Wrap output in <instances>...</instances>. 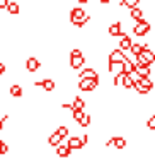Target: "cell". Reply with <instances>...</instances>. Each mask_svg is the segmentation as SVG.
I'll return each mask as SVG.
<instances>
[{"instance_id":"obj_1","label":"cell","mask_w":155,"mask_h":159,"mask_svg":"<svg viewBox=\"0 0 155 159\" xmlns=\"http://www.w3.org/2000/svg\"><path fill=\"white\" fill-rule=\"evenodd\" d=\"M85 65V57H84L82 50L80 48H73L70 52V69L73 70H79Z\"/></svg>"},{"instance_id":"obj_2","label":"cell","mask_w":155,"mask_h":159,"mask_svg":"<svg viewBox=\"0 0 155 159\" xmlns=\"http://www.w3.org/2000/svg\"><path fill=\"white\" fill-rule=\"evenodd\" d=\"M79 89L82 93H92L97 86H99V79H79Z\"/></svg>"},{"instance_id":"obj_3","label":"cell","mask_w":155,"mask_h":159,"mask_svg":"<svg viewBox=\"0 0 155 159\" xmlns=\"http://www.w3.org/2000/svg\"><path fill=\"white\" fill-rule=\"evenodd\" d=\"M32 86L41 87L43 91H46V93H53V91L56 89V82L53 79H50V77H45V79H41V80H36V82H32Z\"/></svg>"},{"instance_id":"obj_4","label":"cell","mask_w":155,"mask_h":159,"mask_svg":"<svg viewBox=\"0 0 155 159\" xmlns=\"http://www.w3.org/2000/svg\"><path fill=\"white\" fill-rule=\"evenodd\" d=\"M150 29H152V24L148 21H138L136 24L133 26V29H131V31H133V34H136V36H145V34H148V33H150Z\"/></svg>"},{"instance_id":"obj_5","label":"cell","mask_w":155,"mask_h":159,"mask_svg":"<svg viewBox=\"0 0 155 159\" xmlns=\"http://www.w3.org/2000/svg\"><path fill=\"white\" fill-rule=\"evenodd\" d=\"M128 57L124 55V52L123 50H119V48H116V50H113V52H109V63H124V60H126Z\"/></svg>"},{"instance_id":"obj_6","label":"cell","mask_w":155,"mask_h":159,"mask_svg":"<svg viewBox=\"0 0 155 159\" xmlns=\"http://www.w3.org/2000/svg\"><path fill=\"white\" fill-rule=\"evenodd\" d=\"M107 34H109V36H114V38L126 34V33H124V29H123V22H121V21H116V22H113V24H109V28H107Z\"/></svg>"},{"instance_id":"obj_7","label":"cell","mask_w":155,"mask_h":159,"mask_svg":"<svg viewBox=\"0 0 155 159\" xmlns=\"http://www.w3.org/2000/svg\"><path fill=\"white\" fill-rule=\"evenodd\" d=\"M39 69H41V62H39V58H36V57H29V58L26 60V70H28L29 74L38 72Z\"/></svg>"},{"instance_id":"obj_8","label":"cell","mask_w":155,"mask_h":159,"mask_svg":"<svg viewBox=\"0 0 155 159\" xmlns=\"http://www.w3.org/2000/svg\"><path fill=\"white\" fill-rule=\"evenodd\" d=\"M55 152L60 159H68L72 156V149L68 147V144H60L58 147H55Z\"/></svg>"},{"instance_id":"obj_9","label":"cell","mask_w":155,"mask_h":159,"mask_svg":"<svg viewBox=\"0 0 155 159\" xmlns=\"http://www.w3.org/2000/svg\"><path fill=\"white\" fill-rule=\"evenodd\" d=\"M68 147L72 149V151H80V149H84V142H82V137H77V135H73V137L68 139Z\"/></svg>"},{"instance_id":"obj_10","label":"cell","mask_w":155,"mask_h":159,"mask_svg":"<svg viewBox=\"0 0 155 159\" xmlns=\"http://www.w3.org/2000/svg\"><path fill=\"white\" fill-rule=\"evenodd\" d=\"M79 79H99V74L96 69H84L79 72Z\"/></svg>"},{"instance_id":"obj_11","label":"cell","mask_w":155,"mask_h":159,"mask_svg":"<svg viewBox=\"0 0 155 159\" xmlns=\"http://www.w3.org/2000/svg\"><path fill=\"white\" fill-rule=\"evenodd\" d=\"M9 94H11L12 98H15V99H19V98H22V94H24V87H22L21 84H12V86L9 87Z\"/></svg>"},{"instance_id":"obj_12","label":"cell","mask_w":155,"mask_h":159,"mask_svg":"<svg viewBox=\"0 0 155 159\" xmlns=\"http://www.w3.org/2000/svg\"><path fill=\"white\" fill-rule=\"evenodd\" d=\"M109 140H111V145H114L118 151H123V149L126 147V144H128L124 137H111Z\"/></svg>"},{"instance_id":"obj_13","label":"cell","mask_w":155,"mask_h":159,"mask_svg":"<svg viewBox=\"0 0 155 159\" xmlns=\"http://www.w3.org/2000/svg\"><path fill=\"white\" fill-rule=\"evenodd\" d=\"M7 12H9L11 16H19V14H21V5H19L17 0H11V2H9Z\"/></svg>"},{"instance_id":"obj_14","label":"cell","mask_w":155,"mask_h":159,"mask_svg":"<svg viewBox=\"0 0 155 159\" xmlns=\"http://www.w3.org/2000/svg\"><path fill=\"white\" fill-rule=\"evenodd\" d=\"M131 45H133V41H131V38H130L128 34L119 36V50L126 52V50H130V48H131Z\"/></svg>"},{"instance_id":"obj_15","label":"cell","mask_w":155,"mask_h":159,"mask_svg":"<svg viewBox=\"0 0 155 159\" xmlns=\"http://www.w3.org/2000/svg\"><path fill=\"white\" fill-rule=\"evenodd\" d=\"M143 16H145V12L141 11L140 7H133V9H130V17L133 19V21H143Z\"/></svg>"},{"instance_id":"obj_16","label":"cell","mask_w":155,"mask_h":159,"mask_svg":"<svg viewBox=\"0 0 155 159\" xmlns=\"http://www.w3.org/2000/svg\"><path fill=\"white\" fill-rule=\"evenodd\" d=\"M135 72H136L140 77H150V74H152V69H150V65H136V69H135Z\"/></svg>"},{"instance_id":"obj_17","label":"cell","mask_w":155,"mask_h":159,"mask_svg":"<svg viewBox=\"0 0 155 159\" xmlns=\"http://www.w3.org/2000/svg\"><path fill=\"white\" fill-rule=\"evenodd\" d=\"M62 140H63V139L60 137L56 132H53V134L48 137V145H50V147H58V145L62 144Z\"/></svg>"},{"instance_id":"obj_18","label":"cell","mask_w":155,"mask_h":159,"mask_svg":"<svg viewBox=\"0 0 155 159\" xmlns=\"http://www.w3.org/2000/svg\"><path fill=\"white\" fill-rule=\"evenodd\" d=\"M73 108L75 110H85V106H87V101L84 99V98H80V96H75L73 98Z\"/></svg>"},{"instance_id":"obj_19","label":"cell","mask_w":155,"mask_h":159,"mask_svg":"<svg viewBox=\"0 0 155 159\" xmlns=\"http://www.w3.org/2000/svg\"><path fill=\"white\" fill-rule=\"evenodd\" d=\"M90 123H92V116L85 113V115L82 116V120L79 121V127H82V128H87V127H90Z\"/></svg>"},{"instance_id":"obj_20","label":"cell","mask_w":155,"mask_h":159,"mask_svg":"<svg viewBox=\"0 0 155 159\" xmlns=\"http://www.w3.org/2000/svg\"><path fill=\"white\" fill-rule=\"evenodd\" d=\"M138 82H140L141 86L145 87V89H148V91H152V89H153V82H152V79H150V77H141V79L138 80Z\"/></svg>"},{"instance_id":"obj_21","label":"cell","mask_w":155,"mask_h":159,"mask_svg":"<svg viewBox=\"0 0 155 159\" xmlns=\"http://www.w3.org/2000/svg\"><path fill=\"white\" fill-rule=\"evenodd\" d=\"M130 52H131V55H133V57H138L141 52H143V45H140V43H133L131 48H130Z\"/></svg>"},{"instance_id":"obj_22","label":"cell","mask_w":155,"mask_h":159,"mask_svg":"<svg viewBox=\"0 0 155 159\" xmlns=\"http://www.w3.org/2000/svg\"><path fill=\"white\" fill-rule=\"evenodd\" d=\"M140 0H121V7H128V9H133V7H138Z\"/></svg>"},{"instance_id":"obj_23","label":"cell","mask_w":155,"mask_h":159,"mask_svg":"<svg viewBox=\"0 0 155 159\" xmlns=\"http://www.w3.org/2000/svg\"><path fill=\"white\" fill-rule=\"evenodd\" d=\"M55 132H56V134H58L62 139H65V137H68V132H70V128L67 127V125H60V127L56 128Z\"/></svg>"},{"instance_id":"obj_24","label":"cell","mask_w":155,"mask_h":159,"mask_svg":"<svg viewBox=\"0 0 155 159\" xmlns=\"http://www.w3.org/2000/svg\"><path fill=\"white\" fill-rule=\"evenodd\" d=\"M9 151H11L9 144H7L5 140H2V139H0V156H7Z\"/></svg>"},{"instance_id":"obj_25","label":"cell","mask_w":155,"mask_h":159,"mask_svg":"<svg viewBox=\"0 0 155 159\" xmlns=\"http://www.w3.org/2000/svg\"><path fill=\"white\" fill-rule=\"evenodd\" d=\"M133 86H135L133 79H131L130 75H126V77H124V80H123V89H133Z\"/></svg>"},{"instance_id":"obj_26","label":"cell","mask_w":155,"mask_h":159,"mask_svg":"<svg viewBox=\"0 0 155 159\" xmlns=\"http://www.w3.org/2000/svg\"><path fill=\"white\" fill-rule=\"evenodd\" d=\"M84 115H85V111H84V110H75V111H72V118L77 121V123H79V121L82 120Z\"/></svg>"},{"instance_id":"obj_27","label":"cell","mask_w":155,"mask_h":159,"mask_svg":"<svg viewBox=\"0 0 155 159\" xmlns=\"http://www.w3.org/2000/svg\"><path fill=\"white\" fill-rule=\"evenodd\" d=\"M145 125H147V128L150 132H155V115H152V116L147 120V123H145Z\"/></svg>"},{"instance_id":"obj_28","label":"cell","mask_w":155,"mask_h":159,"mask_svg":"<svg viewBox=\"0 0 155 159\" xmlns=\"http://www.w3.org/2000/svg\"><path fill=\"white\" fill-rule=\"evenodd\" d=\"M9 2H11V0H0V9H2V11H5V9H7V5H9Z\"/></svg>"},{"instance_id":"obj_29","label":"cell","mask_w":155,"mask_h":159,"mask_svg":"<svg viewBox=\"0 0 155 159\" xmlns=\"http://www.w3.org/2000/svg\"><path fill=\"white\" fill-rule=\"evenodd\" d=\"M5 72H7V67H5V63H4V62H0V77L4 75Z\"/></svg>"},{"instance_id":"obj_30","label":"cell","mask_w":155,"mask_h":159,"mask_svg":"<svg viewBox=\"0 0 155 159\" xmlns=\"http://www.w3.org/2000/svg\"><path fill=\"white\" fill-rule=\"evenodd\" d=\"M79 4H82V5H85V4H89V0H77Z\"/></svg>"},{"instance_id":"obj_31","label":"cell","mask_w":155,"mask_h":159,"mask_svg":"<svg viewBox=\"0 0 155 159\" xmlns=\"http://www.w3.org/2000/svg\"><path fill=\"white\" fill-rule=\"evenodd\" d=\"M99 2H101V4H104V5H106V4H109L111 0H99Z\"/></svg>"},{"instance_id":"obj_32","label":"cell","mask_w":155,"mask_h":159,"mask_svg":"<svg viewBox=\"0 0 155 159\" xmlns=\"http://www.w3.org/2000/svg\"><path fill=\"white\" fill-rule=\"evenodd\" d=\"M0 132H4V121L0 120Z\"/></svg>"},{"instance_id":"obj_33","label":"cell","mask_w":155,"mask_h":159,"mask_svg":"<svg viewBox=\"0 0 155 159\" xmlns=\"http://www.w3.org/2000/svg\"><path fill=\"white\" fill-rule=\"evenodd\" d=\"M140 2H141V0H140Z\"/></svg>"}]
</instances>
